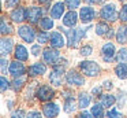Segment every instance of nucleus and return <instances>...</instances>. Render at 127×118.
Wrapping results in <instances>:
<instances>
[{
    "instance_id": "nucleus-34",
    "label": "nucleus",
    "mask_w": 127,
    "mask_h": 118,
    "mask_svg": "<svg viewBox=\"0 0 127 118\" xmlns=\"http://www.w3.org/2000/svg\"><path fill=\"white\" fill-rule=\"evenodd\" d=\"M0 82H1V92H6L7 89H8L10 87H12V84L10 82V80L7 78L6 76H1V80H0Z\"/></svg>"
},
{
    "instance_id": "nucleus-1",
    "label": "nucleus",
    "mask_w": 127,
    "mask_h": 118,
    "mask_svg": "<svg viewBox=\"0 0 127 118\" xmlns=\"http://www.w3.org/2000/svg\"><path fill=\"white\" fill-rule=\"evenodd\" d=\"M60 29L67 37V47L68 48H77L79 45V41L82 40V37L86 36V30H88V29H82V27H75V29L60 27Z\"/></svg>"
},
{
    "instance_id": "nucleus-8",
    "label": "nucleus",
    "mask_w": 127,
    "mask_h": 118,
    "mask_svg": "<svg viewBox=\"0 0 127 118\" xmlns=\"http://www.w3.org/2000/svg\"><path fill=\"white\" fill-rule=\"evenodd\" d=\"M42 58H44V62L48 63V65H56L60 58V54H59L58 48H53V47H47V48L42 51Z\"/></svg>"
},
{
    "instance_id": "nucleus-43",
    "label": "nucleus",
    "mask_w": 127,
    "mask_h": 118,
    "mask_svg": "<svg viewBox=\"0 0 127 118\" xmlns=\"http://www.w3.org/2000/svg\"><path fill=\"white\" fill-rule=\"evenodd\" d=\"M77 118H94V115L92 114V113L85 111V110H83L82 113H79V114H78V117H77Z\"/></svg>"
},
{
    "instance_id": "nucleus-15",
    "label": "nucleus",
    "mask_w": 127,
    "mask_h": 118,
    "mask_svg": "<svg viewBox=\"0 0 127 118\" xmlns=\"http://www.w3.org/2000/svg\"><path fill=\"white\" fill-rule=\"evenodd\" d=\"M10 18H11L15 23H21V22H23L25 19H28V8H25V7L15 8V10L11 11Z\"/></svg>"
},
{
    "instance_id": "nucleus-17",
    "label": "nucleus",
    "mask_w": 127,
    "mask_h": 118,
    "mask_svg": "<svg viewBox=\"0 0 127 118\" xmlns=\"http://www.w3.org/2000/svg\"><path fill=\"white\" fill-rule=\"evenodd\" d=\"M64 10H66V4L62 1H56L51 7V16L53 19H60L64 15Z\"/></svg>"
},
{
    "instance_id": "nucleus-38",
    "label": "nucleus",
    "mask_w": 127,
    "mask_h": 118,
    "mask_svg": "<svg viewBox=\"0 0 127 118\" xmlns=\"http://www.w3.org/2000/svg\"><path fill=\"white\" fill-rule=\"evenodd\" d=\"M92 52H93L92 45H83L82 48H81V55H82V56H89V55H92Z\"/></svg>"
},
{
    "instance_id": "nucleus-32",
    "label": "nucleus",
    "mask_w": 127,
    "mask_h": 118,
    "mask_svg": "<svg viewBox=\"0 0 127 118\" xmlns=\"http://www.w3.org/2000/svg\"><path fill=\"white\" fill-rule=\"evenodd\" d=\"M64 4L68 10H77L81 5V0H64Z\"/></svg>"
},
{
    "instance_id": "nucleus-11",
    "label": "nucleus",
    "mask_w": 127,
    "mask_h": 118,
    "mask_svg": "<svg viewBox=\"0 0 127 118\" xmlns=\"http://www.w3.org/2000/svg\"><path fill=\"white\" fill-rule=\"evenodd\" d=\"M60 113V107L58 103H52V102H47L42 106V114L47 118H56Z\"/></svg>"
},
{
    "instance_id": "nucleus-41",
    "label": "nucleus",
    "mask_w": 127,
    "mask_h": 118,
    "mask_svg": "<svg viewBox=\"0 0 127 118\" xmlns=\"http://www.w3.org/2000/svg\"><path fill=\"white\" fill-rule=\"evenodd\" d=\"M26 118H42V115L40 114V111L33 110V111H29L28 114H26Z\"/></svg>"
},
{
    "instance_id": "nucleus-47",
    "label": "nucleus",
    "mask_w": 127,
    "mask_h": 118,
    "mask_svg": "<svg viewBox=\"0 0 127 118\" xmlns=\"http://www.w3.org/2000/svg\"><path fill=\"white\" fill-rule=\"evenodd\" d=\"M52 0H38V3H41V4H48V3H51Z\"/></svg>"
},
{
    "instance_id": "nucleus-12",
    "label": "nucleus",
    "mask_w": 127,
    "mask_h": 118,
    "mask_svg": "<svg viewBox=\"0 0 127 118\" xmlns=\"http://www.w3.org/2000/svg\"><path fill=\"white\" fill-rule=\"evenodd\" d=\"M26 71H28V70H26L23 62L17 60V59H15L14 62H11V63H10V66H8V73L11 74L12 77H21V76H23Z\"/></svg>"
},
{
    "instance_id": "nucleus-5",
    "label": "nucleus",
    "mask_w": 127,
    "mask_h": 118,
    "mask_svg": "<svg viewBox=\"0 0 127 118\" xmlns=\"http://www.w3.org/2000/svg\"><path fill=\"white\" fill-rule=\"evenodd\" d=\"M63 77H64V67L60 65H53L52 71L49 74V81L53 87H60L63 82Z\"/></svg>"
},
{
    "instance_id": "nucleus-44",
    "label": "nucleus",
    "mask_w": 127,
    "mask_h": 118,
    "mask_svg": "<svg viewBox=\"0 0 127 118\" xmlns=\"http://www.w3.org/2000/svg\"><path fill=\"white\" fill-rule=\"evenodd\" d=\"M101 89H102V88L98 87V85H97V87H93V88H92V95H93V96H100L102 93Z\"/></svg>"
},
{
    "instance_id": "nucleus-30",
    "label": "nucleus",
    "mask_w": 127,
    "mask_h": 118,
    "mask_svg": "<svg viewBox=\"0 0 127 118\" xmlns=\"http://www.w3.org/2000/svg\"><path fill=\"white\" fill-rule=\"evenodd\" d=\"M12 32H14V30H12V26L8 22H6V19H4V16H3V18H1V34L3 36L11 34Z\"/></svg>"
},
{
    "instance_id": "nucleus-37",
    "label": "nucleus",
    "mask_w": 127,
    "mask_h": 118,
    "mask_svg": "<svg viewBox=\"0 0 127 118\" xmlns=\"http://www.w3.org/2000/svg\"><path fill=\"white\" fill-rule=\"evenodd\" d=\"M119 19H120L122 22H127V4H124L123 7H122L120 12H119Z\"/></svg>"
},
{
    "instance_id": "nucleus-28",
    "label": "nucleus",
    "mask_w": 127,
    "mask_h": 118,
    "mask_svg": "<svg viewBox=\"0 0 127 118\" xmlns=\"http://www.w3.org/2000/svg\"><path fill=\"white\" fill-rule=\"evenodd\" d=\"M90 113L94 115V118H104V106L101 103H96L92 106L90 109Z\"/></svg>"
},
{
    "instance_id": "nucleus-6",
    "label": "nucleus",
    "mask_w": 127,
    "mask_h": 118,
    "mask_svg": "<svg viewBox=\"0 0 127 118\" xmlns=\"http://www.w3.org/2000/svg\"><path fill=\"white\" fill-rule=\"evenodd\" d=\"M34 95H36V98L38 99L40 102H49L51 99L55 96V91H53V88H51L49 85H40V87H37L36 92H34Z\"/></svg>"
},
{
    "instance_id": "nucleus-23",
    "label": "nucleus",
    "mask_w": 127,
    "mask_h": 118,
    "mask_svg": "<svg viewBox=\"0 0 127 118\" xmlns=\"http://www.w3.org/2000/svg\"><path fill=\"white\" fill-rule=\"evenodd\" d=\"M38 26L41 30H51L53 29V26H55V22H53V18L52 16H42L41 21L38 22Z\"/></svg>"
},
{
    "instance_id": "nucleus-24",
    "label": "nucleus",
    "mask_w": 127,
    "mask_h": 118,
    "mask_svg": "<svg viewBox=\"0 0 127 118\" xmlns=\"http://www.w3.org/2000/svg\"><path fill=\"white\" fill-rule=\"evenodd\" d=\"M77 103H75V99L72 98V96H67L66 100H64V106H63V110L64 113H67V114H71V113L75 111V109H77Z\"/></svg>"
},
{
    "instance_id": "nucleus-18",
    "label": "nucleus",
    "mask_w": 127,
    "mask_h": 118,
    "mask_svg": "<svg viewBox=\"0 0 127 118\" xmlns=\"http://www.w3.org/2000/svg\"><path fill=\"white\" fill-rule=\"evenodd\" d=\"M14 58L17 60H21V62H26L29 59V51L25 45L22 44H18L15 45V51H14Z\"/></svg>"
},
{
    "instance_id": "nucleus-2",
    "label": "nucleus",
    "mask_w": 127,
    "mask_h": 118,
    "mask_svg": "<svg viewBox=\"0 0 127 118\" xmlns=\"http://www.w3.org/2000/svg\"><path fill=\"white\" fill-rule=\"evenodd\" d=\"M100 18L105 22H115L116 19L119 18L118 14V8L113 3H108V4H104L100 10Z\"/></svg>"
},
{
    "instance_id": "nucleus-25",
    "label": "nucleus",
    "mask_w": 127,
    "mask_h": 118,
    "mask_svg": "<svg viewBox=\"0 0 127 118\" xmlns=\"http://www.w3.org/2000/svg\"><path fill=\"white\" fill-rule=\"evenodd\" d=\"M116 41L119 44H127V27L126 26H119L118 30H116Z\"/></svg>"
},
{
    "instance_id": "nucleus-4",
    "label": "nucleus",
    "mask_w": 127,
    "mask_h": 118,
    "mask_svg": "<svg viewBox=\"0 0 127 118\" xmlns=\"http://www.w3.org/2000/svg\"><path fill=\"white\" fill-rule=\"evenodd\" d=\"M18 36H19L25 43H29V44H32L37 37L36 30H34L33 26H30V25H21V26L18 27Z\"/></svg>"
},
{
    "instance_id": "nucleus-46",
    "label": "nucleus",
    "mask_w": 127,
    "mask_h": 118,
    "mask_svg": "<svg viewBox=\"0 0 127 118\" xmlns=\"http://www.w3.org/2000/svg\"><path fill=\"white\" fill-rule=\"evenodd\" d=\"M88 4H98V3H101L102 0H85Z\"/></svg>"
},
{
    "instance_id": "nucleus-14",
    "label": "nucleus",
    "mask_w": 127,
    "mask_h": 118,
    "mask_svg": "<svg viewBox=\"0 0 127 118\" xmlns=\"http://www.w3.org/2000/svg\"><path fill=\"white\" fill-rule=\"evenodd\" d=\"M66 40L64 36L60 32H51V36H49V41H51V47L53 48H63L66 45Z\"/></svg>"
},
{
    "instance_id": "nucleus-22",
    "label": "nucleus",
    "mask_w": 127,
    "mask_h": 118,
    "mask_svg": "<svg viewBox=\"0 0 127 118\" xmlns=\"http://www.w3.org/2000/svg\"><path fill=\"white\" fill-rule=\"evenodd\" d=\"M90 102H92V98L89 93L86 92H81L79 95H78V107L82 110H85L86 107L90 106Z\"/></svg>"
},
{
    "instance_id": "nucleus-39",
    "label": "nucleus",
    "mask_w": 127,
    "mask_h": 118,
    "mask_svg": "<svg viewBox=\"0 0 127 118\" xmlns=\"http://www.w3.org/2000/svg\"><path fill=\"white\" fill-rule=\"evenodd\" d=\"M11 118H26V114H25V111H23L22 109H19V110H15V111H12Z\"/></svg>"
},
{
    "instance_id": "nucleus-40",
    "label": "nucleus",
    "mask_w": 127,
    "mask_h": 118,
    "mask_svg": "<svg viewBox=\"0 0 127 118\" xmlns=\"http://www.w3.org/2000/svg\"><path fill=\"white\" fill-rule=\"evenodd\" d=\"M0 65H1V74H6V73H7V66H8V60L6 59V56L1 58V62H0Z\"/></svg>"
},
{
    "instance_id": "nucleus-21",
    "label": "nucleus",
    "mask_w": 127,
    "mask_h": 118,
    "mask_svg": "<svg viewBox=\"0 0 127 118\" xmlns=\"http://www.w3.org/2000/svg\"><path fill=\"white\" fill-rule=\"evenodd\" d=\"M98 98H100V103H101L105 109H111V107L118 102V99L113 95H111V93H101Z\"/></svg>"
},
{
    "instance_id": "nucleus-45",
    "label": "nucleus",
    "mask_w": 127,
    "mask_h": 118,
    "mask_svg": "<svg viewBox=\"0 0 127 118\" xmlns=\"http://www.w3.org/2000/svg\"><path fill=\"white\" fill-rule=\"evenodd\" d=\"M102 87H104V88H107V89H112V88H113V85H112V82H111L109 80H107V81H104V82H102Z\"/></svg>"
},
{
    "instance_id": "nucleus-26",
    "label": "nucleus",
    "mask_w": 127,
    "mask_h": 118,
    "mask_svg": "<svg viewBox=\"0 0 127 118\" xmlns=\"http://www.w3.org/2000/svg\"><path fill=\"white\" fill-rule=\"evenodd\" d=\"M109 30H111V27L108 26V23L105 21H101L98 23H96V27H94V32L98 36H107Z\"/></svg>"
},
{
    "instance_id": "nucleus-7",
    "label": "nucleus",
    "mask_w": 127,
    "mask_h": 118,
    "mask_svg": "<svg viewBox=\"0 0 127 118\" xmlns=\"http://www.w3.org/2000/svg\"><path fill=\"white\" fill-rule=\"evenodd\" d=\"M66 81L68 85H74V87H81L85 84V77L81 73H78L77 70L71 69L66 73Z\"/></svg>"
},
{
    "instance_id": "nucleus-27",
    "label": "nucleus",
    "mask_w": 127,
    "mask_h": 118,
    "mask_svg": "<svg viewBox=\"0 0 127 118\" xmlns=\"http://www.w3.org/2000/svg\"><path fill=\"white\" fill-rule=\"evenodd\" d=\"M115 73L118 76V78L120 80H126L127 78V63L123 62V63H118L115 67Z\"/></svg>"
},
{
    "instance_id": "nucleus-20",
    "label": "nucleus",
    "mask_w": 127,
    "mask_h": 118,
    "mask_svg": "<svg viewBox=\"0 0 127 118\" xmlns=\"http://www.w3.org/2000/svg\"><path fill=\"white\" fill-rule=\"evenodd\" d=\"M14 48V40L10 37H3L1 38V55L3 56H8L12 52Z\"/></svg>"
},
{
    "instance_id": "nucleus-29",
    "label": "nucleus",
    "mask_w": 127,
    "mask_h": 118,
    "mask_svg": "<svg viewBox=\"0 0 127 118\" xmlns=\"http://www.w3.org/2000/svg\"><path fill=\"white\" fill-rule=\"evenodd\" d=\"M25 77L21 76V77H14V81H12V89L15 91V92H18V91L22 89L23 84H25Z\"/></svg>"
},
{
    "instance_id": "nucleus-10",
    "label": "nucleus",
    "mask_w": 127,
    "mask_h": 118,
    "mask_svg": "<svg viewBox=\"0 0 127 118\" xmlns=\"http://www.w3.org/2000/svg\"><path fill=\"white\" fill-rule=\"evenodd\" d=\"M96 18V10L90 5H85V7H81L79 10V19L82 23H89L93 19Z\"/></svg>"
},
{
    "instance_id": "nucleus-16",
    "label": "nucleus",
    "mask_w": 127,
    "mask_h": 118,
    "mask_svg": "<svg viewBox=\"0 0 127 118\" xmlns=\"http://www.w3.org/2000/svg\"><path fill=\"white\" fill-rule=\"evenodd\" d=\"M44 73H47V66H45V63H42V62H36L32 66H29V69H28V74L32 76V77L42 76Z\"/></svg>"
},
{
    "instance_id": "nucleus-35",
    "label": "nucleus",
    "mask_w": 127,
    "mask_h": 118,
    "mask_svg": "<svg viewBox=\"0 0 127 118\" xmlns=\"http://www.w3.org/2000/svg\"><path fill=\"white\" fill-rule=\"evenodd\" d=\"M107 117L108 118H123V114L119 113L116 109H111L107 113Z\"/></svg>"
},
{
    "instance_id": "nucleus-3",
    "label": "nucleus",
    "mask_w": 127,
    "mask_h": 118,
    "mask_svg": "<svg viewBox=\"0 0 127 118\" xmlns=\"http://www.w3.org/2000/svg\"><path fill=\"white\" fill-rule=\"evenodd\" d=\"M79 70L88 77H97L101 71L98 63L94 60H82L79 63Z\"/></svg>"
},
{
    "instance_id": "nucleus-31",
    "label": "nucleus",
    "mask_w": 127,
    "mask_h": 118,
    "mask_svg": "<svg viewBox=\"0 0 127 118\" xmlns=\"http://www.w3.org/2000/svg\"><path fill=\"white\" fill-rule=\"evenodd\" d=\"M49 33L47 32V30H41V32L37 33V41H38V44H45L47 41H49Z\"/></svg>"
},
{
    "instance_id": "nucleus-19",
    "label": "nucleus",
    "mask_w": 127,
    "mask_h": 118,
    "mask_svg": "<svg viewBox=\"0 0 127 118\" xmlns=\"http://www.w3.org/2000/svg\"><path fill=\"white\" fill-rule=\"evenodd\" d=\"M78 22V15L74 10H70L66 15L63 16V25L67 27H74Z\"/></svg>"
},
{
    "instance_id": "nucleus-13",
    "label": "nucleus",
    "mask_w": 127,
    "mask_h": 118,
    "mask_svg": "<svg viewBox=\"0 0 127 118\" xmlns=\"http://www.w3.org/2000/svg\"><path fill=\"white\" fill-rule=\"evenodd\" d=\"M42 12H44V10H42L41 7H37V5H32V7L28 8V21L30 22V23H38L42 18Z\"/></svg>"
},
{
    "instance_id": "nucleus-9",
    "label": "nucleus",
    "mask_w": 127,
    "mask_h": 118,
    "mask_svg": "<svg viewBox=\"0 0 127 118\" xmlns=\"http://www.w3.org/2000/svg\"><path fill=\"white\" fill-rule=\"evenodd\" d=\"M101 56L105 62L111 63L116 59V48L112 43H105L101 47Z\"/></svg>"
},
{
    "instance_id": "nucleus-42",
    "label": "nucleus",
    "mask_w": 127,
    "mask_h": 118,
    "mask_svg": "<svg viewBox=\"0 0 127 118\" xmlns=\"http://www.w3.org/2000/svg\"><path fill=\"white\" fill-rule=\"evenodd\" d=\"M32 54H33L34 56H38V55L41 54V48H40V44H34V45H32Z\"/></svg>"
},
{
    "instance_id": "nucleus-33",
    "label": "nucleus",
    "mask_w": 127,
    "mask_h": 118,
    "mask_svg": "<svg viewBox=\"0 0 127 118\" xmlns=\"http://www.w3.org/2000/svg\"><path fill=\"white\" fill-rule=\"evenodd\" d=\"M116 60L118 62H127V49L126 48H122L118 51V54H116Z\"/></svg>"
},
{
    "instance_id": "nucleus-36",
    "label": "nucleus",
    "mask_w": 127,
    "mask_h": 118,
    "mask_svg": "<svg viewBox=\"0 0 127 118\" xmlns=\"http://www.w3.org/2000/svg\"><path fill=\"white\" fill-rule=\"evenodd\" d=\"M21 0H6L4 1V7L8 8V10H11V8H15L18 4H19Z\"/></svg>"
},
{
    "instance_id": "nucleus-48",
    "label": "nucleus",
    "mask_w": 127,
    "mask_h": 118,
    "mask_svg": "<svg viewBox=\"0 0 127 118\" xmlns=\"http://www.w3.org/2000/svg\"><path fill=\"white\" fill-rule=\"evenodd\" d=\"M120 1H127V0H120Z\"/></svg>"
}]
</instances>
